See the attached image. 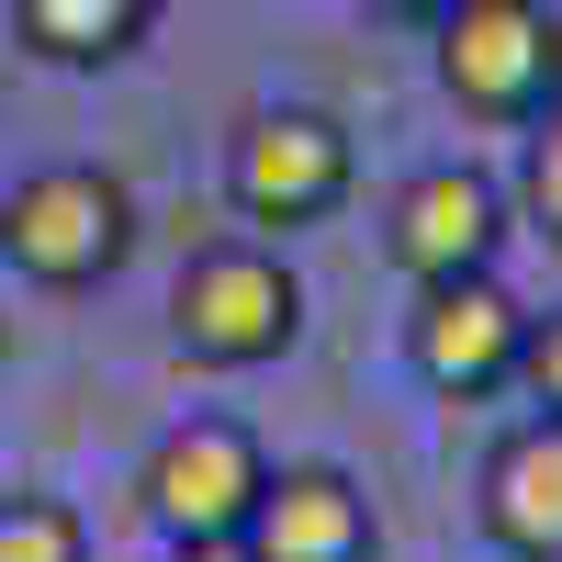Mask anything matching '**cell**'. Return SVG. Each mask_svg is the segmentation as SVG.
I'll return each mask as SVG.
<instances>
[{
    "instance_id": "obj_1",
    "label": "cell",
    "mask_w": 562,
    "mask_h": 562,
    "mask_svg": "<svg viewBox=\"0 0 562 562\" xmlns=\"http://www.w3.org/2000/svg\"><path fill=\"white\" fill-rule=\"evenodd\" d=\"M0 259H12L34 293H102L135 259V192L90 158H57L0 192Z\"/></svg>"
},
{
    "instance_id": "obj_2",
    "label": "cell",
    "mask_w": 562,
    "mask_h": 562,
    "mask_svg": "<svg viewBox=\"0 0 562 562\" xmlns=\"http://www.w3.org/2000/svg\"><path fill=\"white\" fill-rule=\"evenodd\" d=\"M169 338L192 349L203 371H270L281 349L304 338V281L270 237H225L180 270L169 293Z\"/></svg>"
},
{
    "instance_id": "obj_3",
    "label": "cell",
    "mask_w": 562,
    "mask_h": 562,
    "mask_svg": "<svg viewBox=\"0 0 562 562\" xmlns=\"http://www.w3.org/2000/svg\"><path fill=\"white\" fill-rule=\"evenodd\" d=\"M349 180H360V147H349V124L315 113V102H270V113L237 124V147H225V203H237L259 237L326 225L349 203Z\"/></svg>"
},
{
    "instance_id": "obj_4",
    "label": "cell",
    "mask_w": 562,
    "mask_h": 562,
    "mask_svg": "<svg viewBox=\"0 0 562 562\" xmlns=\"http://www.w3.org/2000/svg\"><path fill=\"white\" fill-rule=\"evenodd\" d=\"M428 34H439V90L473 124H529L540 102H562V23L540 0H450Z\"/></svg>"
},
{
    "instance_id": "obj_5",
    "label": "cell",
    "mask_w": 562,
    "mask_h": 562,
    "mask_svg": "<svg viewBox=\"0 0 562 562\" xmlns=\"http://www.w3.org/2000/svg\"><path fill=\"white\" fill-rule=\"evenodd\" d=\"M259 484H270V450L237 428V416H180V428L147 450V473H135V506H147L158 540H237Z\"/></svg>"
},
{
    "instance_id": "obj_6",
    "label": "cell",
    "mask_w": 562,
    "mask_h": 562,
    "mask_svg": "<svg viewBox=\"0 0 562 562\" xmlns=\"http://www.w3.org/2000/svg\"><path fill=\"white\" fill-rule=\"evenodd\" d=\"M405 360H416V383L450 394V405H484L518 383V360H529V304L506 293L495 270H461V281H428L405 315Z\"/></svg>"
},
{
    "instance_id": "obj_7",
    "label": "cell",
    "mask_w": 562,
    "mask_h": 562,
    "mask_svg": "<svg viewBox=\"0 0 562 562\" xmlns=\"http://www.w3.org/2000/svg\"><path fill=\"white\" fill-rule=\"evenodd\" d=\"M506 225H518V203L495 192V169H473V158H428L394 192V214H383V248H394V270L428 293V281H461V270H495V248H506Z\"/></svg>"
},
{
    "instance_id": "obj_8",
    "label": "cell",
    "mask_w": 562,
    "mask_h": 562,
    "mask_svg": "<svg viewBox=\"0 0 562 562\" xmlns=\"http://www.w3.org/2000/svg\"><path fill=\"white\" fill-rule=\"evenodd\" d=\"M237 540H248V562H383V518L338 461H281Z\"/></svg>"
},
{
    "instance_id": "obj_9",
    "label": "cell",
    "mask_w": 562,
    "mask_h": 562,
    "mask_svg": "<svg viewBox=\"0 0 562 562\" xmlns=\"http://www.w3.org/2000/svg\"><path fill=\"white\" fill-rule=\"evenodd\" d=\"M473 518L506 562H562V416H529L484 450Z\"/></svg>"
},
{
    "instance_id": "obj_10",
    "label": "cell",
    "mask_w": 562,
    "mask_h": 562,
    "mask_svg": "<svg viewBox=\"0 0 562 562\" xmlns=\"http://www.w3.org/2000/svg\"><path fill=\"white\" fill-rule=\"evenodd\" d=\"M12 23L45 68H124L158 34V0H12Z\"/></svg>"
},
{
    "instance_id": "obj_11",
    "label": "cell",
    "mask_w": 562,
    "mask_h": 562,
    "mask_svg": "<svg viewBox=\"0 0 562 562\" xmlns=\"http://www.w3.org/2000/svg\"><path fill=\"white\" fill-rule=\"evenodd\" d=\"M0 562H90L79 506H57V495H0Z\"/></svg>"
},
{
    "instance_id": "obj_12",
    "label": "cell",
    "mask_w": 562,
    "mask_h": 562,
    "mask_svg": "<svg viewBox=\"0 0 562 562\" xmlns=\"http://www.w3.org/2000/svg\"><path fill=\"white\" fill-rule=\"evenodd\" d=\"M518 214L562 248V102L529 113V158H518Z\"/></svg>"
},
{
    "instance_id": "obj_13",
    "label": "cell",
    "mask_w": 562,
    "mask_h": 562,
    "mask_svg": "<svg viewBox=\"0 0 562 562\" xmlns=\"http://www.w3.org/2000/svg\"><path fill=\"white\" fill-rule=\"evenodd\" d=\"M518 383L540 394V416H562V315H529V360H518Z\"/></svg>"
},
{
    "instance_id": "obj_14",
    "label": "cell",
    "mask_w": 562,
    "mask_h": 562,
    "mask_svg": "<svg viewBox=\"0 0 562 562\" xmlns=\"http://www.w3.org/2000/svg\"><path fill=\"white\" fill-rule=\"evenodd\" d=\"M158 562H248V540H158Z\"/></svg>"
},
{
    "instance_id": "obj_15",
    "label": "cell",
    "mask_w": 562,
    "mask_h": 562,
    "mask_svg": "<svg viewBox=\"0 0 562 562\" xmlns=\"http://www.w3.org/2000/svg\"><path fill=\"white\" fill-rule=\"evenodd\" d=\"M360 12H371V23H439L450 0H360Z\"/></svg>"
}]
</instances>
